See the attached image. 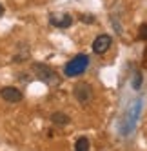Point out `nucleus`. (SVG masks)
Returning <instances> with one entry per match:
<instances>
[{
    "label": "nucleus",
    "mask_w": 147,
    "mask_h": 151,
    "mask_svg": "<svg viewBox=\"0 0 147 151\" xmlns=\"http://www.w3.org/2000/svg\"><path fill=\"white\" fill-rule=\"evenodd\" d=\"M89 147H91V142L86 137H80L75 142V151H89Z\"/></svg>",
    "instance_id": "nucleus-8"
},
{
    "label": "nucleus",
    "mask_w": 147,
    "mask_h": 151,
    "mask_svg": "<svg viewBox=\"0 0 147 151\" xmlns=\"http://www.w3.org/2000/svg\"><path fill=\"white\" fill-rule=\"evenodd\" d=\"M49 24L58 29H66L73 24V18L69 13H51L49 15Z\"/></svg>",
    "instance_id": "nucleus-5"
},
{
    "label": "nucleus",
    "mask_w": 147,
    "mask_h": 151,
    "mask_svg": "<svg viewBox=\"0 0 147 151\" xmlns=\"http://www.w3.org/2000/svg\"><path fill=\"white\" fill-rule=\"evenodd\" d=\"M73 95H75V99L80 104L91 102V99H93V88H91V84H87V82H78L75 86V89H73Z\"/></svg>",
    "instance_id": "nucleus-3"
},
{
    "label": "nucleus",
    "mask_w": 147,
    "mask_h": 151,
    "mask_svg": "<svg viewBox=\"0 0 147 151\" xmlns=\"http://www.w3.org/2000/svg\"><path fill=\"white\" fill-rule=\"evenodd\" d=\"M0 15H4V7H2V4H0Z\"/></svg>",
    "instance_id": "nucleus-12"
},
{
    "label": "nucleus",
    "mask_w": 147,
    "mask_h": 151,
    "mask_svg": "<svg viewBox=\"0 0 147 151\" xmlns=\"http://www.w3.org/2000/svg\"><path fill=\"white\" fill-rule=\"evenodd\" d=\"M138 37H140V40H145V42H147V24H142V26H140Z\"/></svg>",
    "instance_id": "nucleus-9"
},
{
    "label": "nucleus",
    "mask_w": 147,
    "mask_h": 151,
    "mask_svg": "<svg viewBox=\"0 0 147 151\" xmlns=\"http://www.w3.org/2000/svg\"><path fill=\"white\" fill-rule=\"evenodd\" d=\"M140 86H142V73H136L134 75V80H133V88L134 89H140Z\"/></svg>",
    "instance_id": "nucleus-10"
},
{
    "label": "nucleus",
    "mask_w": 147,
    "mask_h": 151,
    "mask_svg": "<svg viewBox=\"0 0 147 151\" xmlns=\"http://www.w3.org/2000/svg\"><path fill=\"white\" fill-rule=\"evenodd\" d=\"M111 44H113V38L109 35H98L93 42V51L96 53V55H103V53L109 51Z\"/></svg>",
    "instance_id": "nucleus-6"
},
{
    "label": "nucleus",
    "mask_w": 147,
    "mask_h": 151,
    "mask_svg": "<svg viewBox=\"0 0 147 151\" xmlns=\"http://www.w3.org/2000/svg\"><path fill=\"white\" fill-rule=\"evenodd\" d=\"M89 68V57L87 55H76V57H73L66 66H64V75L69 78L73 77H80L82 73H86V69Z\"/></svg>",
    "instance_id": "nucleus-2"
},
{
    "label": "nucleus",
    "mask_w": 147,
    "mask_h": 151,
    "mask_svg": "<svg viewBox=\"0 0 147 151\" xmlns=\"http://www.w3.org/2000/svg\"><path fill=\"white\" fill-rule=\"evenodd\" d=\"M80 20H82V22H86V24H93L96 18L91 17V15H82V17H80Z\"/></svg>",
    "instance_id": "nucleus-11"
},
{
    "label": "nucleus",
    "mask_w": 147,
    "mask_h": 151,
    "mask_svg": "<svg viewBox=\"0 0 147 151\" xmlns=\"http://www.w3.org/2000/svg\"><path fill=\"white\" fill-rule=\"evenodd\" d=\"M0 96H2L6 102H9V104H16V102H20L24 99L22 91H20L18 88H15V86H6V88H2L0 89Z\"/></svg>",
    "instance_id": "nucleus-4"
},
{
    "label": "nucleus",
    "mask_w": 147,
    "mask_h": 151,
    "mask_svg": "<svg viewBox=\"0 0 147 151\" xmlns=\"http://www.w3.org/2000/svg\"><path fill=\"white\" fill-rule=\"evenodd\" d=\"M33 73H35V77H36L38 80H42L44 84L51 86V88H56V86L60 84L58 73H56L53 68H49L47 64H38V62H35V64H33Z\"/></svg>",
    "instance_id": "nucleus-1"
},
{
    "label": "nucleus",
    "mask_w": 147,
    "mask_h": 151,
    "mask_svg": "<svg viewBox=\"0 0 147 151\" xmlns=\"http://www.w3.org/2000/svg\"><path fill=\"white\" fill-rule=\"evenodd\" d=\"M51 122L56 124V126H66V124H69V116L62 111H55L51 115Z\"/></svg>",
    "instance_id": "nucleus-7"
}]
</instances>
